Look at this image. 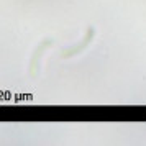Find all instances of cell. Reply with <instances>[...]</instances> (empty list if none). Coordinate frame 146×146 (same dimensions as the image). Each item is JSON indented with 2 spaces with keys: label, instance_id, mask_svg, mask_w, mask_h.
Returning a JSON list of instances; mask_svg holds the SVG:
<instances>
[{
  "label": "cell",
  "instance_id": "cell-1",
  "mask_svg": "<svg viewBox=\"0 0 146 146\" xmlns=\"http://www.w3.org/2000/svg\"><path fill=\"white\" fill-rule=\"evenodd\" d=\"M92 35H94V30H89V33H87L86 40L82 41L80 44H77V46H74V48H71V49H67L66 53H62V58H71V56H74V54L80 53V49H84V48L87 46V43H89V41H92Z\"/></svg>",
  "mask_w": 146,
  "mask_h": 146
}]
</instances>
